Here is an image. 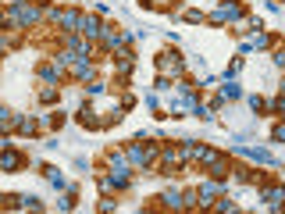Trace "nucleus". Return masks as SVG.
<instances>
[{
    "mask_svg": "<svg viewBox=\"0 0 285 214\" xmlns=\"http://www.w3.org/2000/svg\"><path fill=\"white\" fill-rule=\"evenodd\" d=\"M18 164H22V157L14 154V150H4V157H0V168H4V172H14Z\"/></svg>",
    "mask_w": 285,
    "mask_h": 214,
    "instance_id": "nucleus-7",
    "label": "nucleus"
},
{
    "mask_svg": "<svg viewBox=\"0 0 285 214\" xmlns=\"http://www.w3.org/2000/svg\"><path fill=\"white\" fill-rule=\"evenodd\" d=\"M71 75H75V79H93V75H96V68L82 57V61H75V65H71Z\"/></svg>",
    "mask_w": 285,
    "mask_h": 214,
    "instance_id": "nucleus-5",
    "label": "nucleus"
},
{
    "mask_svg": "<svg viewBox=\"0 0 285 214\" xmlns=\"http://www.w3.org/2000/svg\"><path fill=\"white\" fill-rule=\"evenodd\" d=\"M43 172H47V182H50V186H57V189H64V186H68L64 175L57 172V168H43Z\"/></svg>",
    "mask_w": 285,
    "mask_h": 214,
    "instance_id": "nucleus-9",
    "label": "nucleus"
},
{
    "mask_svg": "<svg viewBox=\"0 0 285 214\" xmlns=\"http://www.w3.org/2000/svg\"><path fill=\"white\" fill-rule=\"evenodd\" d=\"M243 154H246V157H253V161H260V164H278V161L267 154V150H260V146H246Z\"/></svg>",
    "mask_w": 285,
    "mask_h": 214,
    "instance_id": "nucleus-6",
    "label": "nucleus"
},
{
    "mask_svg": "<svg viewBox=\"0 0 285 214\" xmlns=\"http://www.w3.org/2000/svg\"><path fill=\"white\" fill-rule=\"evenodd\" d=\"M211 22H214V25H224V22H243V4H239V0H224V4L211 14Z\"/></svg>",
    "mask_w": 285,
    "mask_h": 214,
    "instance_id": "nucleus-1",
    "label": "nucleus"
},
{
    "mask_svg": "<svg viewBox=\"0 0 285 214\" xmlns=\"http://www.w3.org/2000/svg\"><path fill=\"white\" fill-rule=\"evenodd\" d=\"M39 100H43V104H54V100H57V89H54V86H43V89H39Z\"/></svg>",
    "mask_w": 285,
    "mask_h": 214,
    "instance_id": "nucleus-12",
    "label": "nucleus"
},
{
    "mask_svg": "<svg viewBox=\"0 0 285 214\" xmlns=\"http://www.w3.org/2000/svg\"><path fill=\"white\" fill-rule=\"evenodd\" d=\"M103 29L107 25H100L93 14H82V25H79V33L86 36V39H96V36H103Z\"/></svg>",
    "mask_w": 285,
    "mask_h": 214,
    "instance_id": "nucleus-3",
    "label": "nucleus"
},
{
    "mask_svg": "<svg viewBox=\"0 0 285 214\" xmlns=\"http://www.w3.org/2000/svg\"><path fill=\"white\" fill-rule=\"evenodd\" d=\"M250 47H257V50H267V47H271V36H267V33H257V36L250 39Z\"/></svg>",
    "mask_w": 285,
    "mask_h": 214,
    "instance_id": "nucleus-10",
    "label": "nucleus"
},
{
    "mask_svg": "<svg viewBox=\"0 0 285 214\" xmlns=\"http://www.w3.org/2000/svg\"><path fill=\"white\" fill-rule=\"evenodd\" d=\"M157 65H160V71H164V75H168V71H171V75H182V57H178L175 50H171V54H160Z\"/></svg>",
    "mask_w": 285,
    "mask_h": 214,
    "instance_id": "nucleus-4",
    "label": "nucleus"
},
{
    "mask_svg": "<svg viewBox=\"0 0 285 214\" xmlns=\"http://www.w3.org/2000/svg\"><path fill=\"white\" fill-rule=\"evenodd\" d=\"M154 157H157V146H139V143H132V146H128V161L136 164V168L154 164Z\"/></svg>",
    "mask_w": 285,
    "mask_h": 214,
    "instance_id": "nucleus-2",
    "label": "nucleus"
},
{
    "mask_svg": "<svg viewBox=\"0 0 285 214\" xmlns=\"http://www.w3.org/2000/svg\"><path fill=\"white\" fill-rule=\"evenodd\" d=\"M250 107H253V111H267V104L260 97H250Z\"/></svg>",
    "mask_w": 285,
    "mask_h": 214,
    "instance_id": "nucleus-13",
    "label": "nucleus"
},
{
    "mask_svg": "<svg viewBox=\"0 0 285 214\" xmlns=\"http://www.w3.org/2000/svg\"><path fill=\"white\" fill-rule=\"evenodd\" d=\"M275 65H278V68H285V47H278V50H275Z\"/></svg>",
    "mask_w": 285,
    "mask_h": 214,
    "instance_id": "nucleus-14",
    "label": "nucleus"
},
{
    "mask_svg": "<svg viewBox=\"0 0 285 214\" xmlns=\"http://www.w3.org/2000/svg\"><path fill=\"white\" fill-rule=\"evenodd\" d=\"M271 136H275L278 143H285V125H275V132H271Z\"/></svg>",
    "mask_w": 285,
    "mask_h": 214,
    "instance_id": "nucleus-15",
    "label": "nucleus"
},
{
    "mask_svg": "<svg viewBox=\"0 0 285 214\" xmlns=\"http://www.w3.org/2000/svg\"><path fill=\"white\" fill-rule=\"evenodd\" d=\"M239 93H243V89H239V86H235V82L228 79V75H224V86H221V97H224V100H235Z\"/></svg>",
    "mask_w": 285,
    "mask_h": 214,
    "instance_id": "nucleus-8",
    "label": "nucleus"
},
{
    "mask_svg": "<svg viewBox=\"0 0 285 214\" xmlns=\"http://www.w3.org/2000/svg\"><path fill=\"white\" fill-rule=\"evenodd\" d=\"M18 132H22V136H32V132H36V118H22V121H18Z\"/></svg>",
    "mask_w": 285,
    "mask_h": 214,
    "instance_id": "nucleus-11",
    "label": "nucleus"
}]
</instances>
